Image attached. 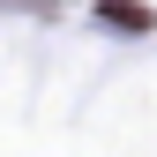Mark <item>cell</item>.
<instances>
[{
	"label": "cell",
	"instance_id": "1",
	"mask_svg": "<svg viewBox=\"0 0 157 157\" xmlns=\"http://www.w3.org/2000/svg\"><path fill=\"white\" fill-rule=\"evenodd\" d=\"M105 23H127V30H150V8H142V0H105Z\"/></svg>",
	"mask_w": 157,
	"mask_h": 157
},
{
	"label": "cell",
	"instance_id": "2",
	"mask_svg": "<svg viewBox=\"0 0 157 157\" xmlns=\"http://www.w3.org/2000/svg\"><path fill=\"white\" fill-rule=\"evenodd\" d=\"M30 8H52V0H30Z\"/></svg>",
	"mask_w": 157,
	"mask_h": 157
}]
</instances>
